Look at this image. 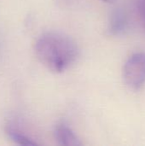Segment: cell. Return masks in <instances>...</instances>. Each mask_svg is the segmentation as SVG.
Returning <instances> with one entry per match:
<instances>
[{
	"mask_svg": "<svg viewBox=\"0 0 145 146\" xmlns=\"http://www.w3.org/2000/svg\"><path fill=\"white\" fill-rule=\"evenodd\" d=\"M55 138L56 141L66 146H79L82 145L74 132L65 123L58 124L55 128Z\"/></svg>",
	"mask_w": 145,
	"mask_h": 146,
	"instance_id": "cell-4",
	"label": "cell"
},
{
	"mask_svg": "<svg viewBox=\"0 0 145 146\" xmlns=\"http://www.w3.org/2000/svg\"><path fill=\"white\" fill-rule=\"evenodd\" d=\"M40 62L54 73H62L78 59L79 50L69 36L58 32H47L38 37L34 46Z\"/></svg>",
	"mask_w": 145,
	"mask_h": 146,
	"instance_id": "cell-1",
	"label": "cell"
},
{
	"mask_svg": "<svg viewBox=\"0 0 145 146\" xmlns=\"http://www.w3.org/2000/svg\"><path fill=\"white\" fill-rule=\"evenodd\" d=\"M6 133L9 138L16 143L17 145H37L38 143L35 142L32 139L28 137L27 135L24 134L20 130L9 126L6 128Z\"/></svg>",
	"mask_w": 145,
	"mask_h": 146,
	"instance_id": "cell-5",
	"label": "cell"
},
{
	"mask_svg": "<svg viewBox=\"0 0 145 146\" xmlns=\"http://www.w3.org/2000/svg\"><path fill=\"white\" fill-rule=\"evenodd\" d=\"M137 7L142 22L145 27V0H137Z\"/></svg>",
	"mask_w": 145,
	"mask_h": 146,
	"instance_id": "cell-6",
	"label": "cell"
},
{
	"mask_svg": "<svg viewBox=\"0 0 145 146\" xmlns=\"http://www.w3.org/2000/svg\"><path fill=\"white\" fill-rule=\"evenodd\" d=\"M129 20L125 10L121 9H115L109 18V33L113 36H120L124 34L128 28Z\"/></svg>",
	"mask_w": 145,
	"mask_h": 146,
	"instance_id": "cell-3",
	"label": "cell"
},
{
	"mask_svg": "<svg viewBox=\"0 0 145 146\" xmlns=\"http://www.w3.org/2000/svg\"><path fill=\"white\" fill-rule=\"evenodd\" d=\"M123 78L126 84L132 90H139L145 84V53L132 55L123 68Z\"/></svg>",
	"mask_w": 145,
	"mask_h": 146,
	"instance_id": "cell-2",
	"label": "cell"
},
{
	"mask_svg": "<svg viewBox=\"0 0 145 146\" xmlns=\"http://www.w3.org/2000/svg\"><path fill=\"white\" fill-rule=\"evenodd\" d=\"M103 2H106V3H114L115 0H102Z\"/></svg>",
	"mask_w": 145,
	"mask_h": 146,
	"instance_id": "cell-7",
	"label": "cell"
}]
</instances>
